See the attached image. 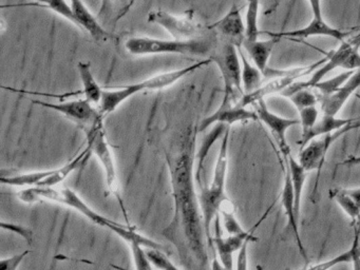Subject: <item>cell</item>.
<instances>
[{"mask_svg": "<svg viewBox=\"0 0 360 270\" xmlns=\"http://www.w3.org/2000/svg\"><path fill=\"white\" fill-rule=\"evenodd\" d=\"M356 120H358V118H340L337 117V116L322 114L321 116H319L311 131L305 136L301 137L300 141H299L300 149L313 139L340 130V129L345 128V126L356 122Z\"/></svg>", "mask_w": 360, "mask_h": 270, "instance_id": "23", "label": "cell"}, {"mask_svg": "<svg viewBox=\"0 0 360 270\" xmlns=\"http://www.w3.org/2000/svg\"><path fill=\"white\" fill-rule=\"evenodd\" d=\"M218 39L201 37L197 39H160L147 36H134L125 41V50L134 56L176 54L186 56L205 57L212 54Z\"/></svg>", "mask_w": 360, "mask_h": 270, "instance_id": "4", "label": "cell"}, {"mask_svg": "<svg viewBox=\"0 0 360 270\" xmlns=\"http://www.w3.org/2000/svg\"><path fill=\"white\" fill-rule=\"evenodd\" d=\"M360 88V68L354 72L353 75L343 84L340 89L320 98V110L326 115L337 116L341 109L345 107L349 97Z\"/></svg>", "mask_w": 360, "mask_h": 270, "instance_id": "19", "label": "cell"}, {"mask_svg": "<svg viewBox=\"0 0 360 270\" xmlns=\"http://www.w3.org/2000/svg\"><path fill=\"white\" fill-rule=\"evenodd\" d=\"M136 0H101L98 20L105 27H115L117 23L129 12Z\"/></svg>", "mask_w": 360, "mask_h": 270, "instance_id": "24", "label": "cell"}, {"mask_svg": "<svg viewBox=\"0 0 360 270\" xmlns=\"http://www.w3.org/2000/svg\"><path fill=\"white\" fill-rule=\"evenodd\" d=\"M231 126L227 127L219 148L218 156L214 164V174L210 185L201 187L199 194L200 206L203 215L204 228L207 238L208 248L214 252L212 236V223L220 215L221 209L229 198L225 191L227 168H229V145Z\"/></svg>", "mask_w": 360, "mask_h": 270, "instance_id": "3", "label": "cell"}, {"mask_svg": "<svg viewBox=\"0 0 360 270\" xmlns=\"http://www.w3.org/2000/svg\"><path fill=\"white\" fill-rule=\"evenodd\" d=\"M252 240H248L244 243L243 246L238 251L237 263H236V270H248V246Z\"/></svg>", "mask_w": 360, "mask_h": 270, "instance_id": "41", "label": "cell"}, {"mask_svg": "<svg viewBox=\"0 0 360 270\" xmlns=\"http://www.w3.org/2000/svg\"><path fill=\"white\" fill-rule=\"evenodd\" d=\"M208 58L214 63L224 84V103H240L244 95L242 88L241 59L238 46L226 40H218Z\"/></svg>", "mask_w": 360, "mask_h": 270, "instance_id": "5", "label": "cell"}, {"mask_svg": "<svg viewBox=\"0 0 360 270\" xmlns=\"http://www.w3.org/2000/svg\"><path fill=\"white\" fill-rule=\"evenodd\" d=\"M35 1L37 2V4H35V6H41V4H45L46 0H35Z\"/></svg>", "mask_w": 360, "mask_h": 270, "instance_id": "46", "label": "cell"}, {"mask_svg": "<svg viewBox=\"0 0 360 270\" xmlns=\"http://www.w3.org/2000/svg\"><path fill=\"white\" fill-rule=\"evenodd\" d=\"M18 196L22 202H37V200H44L68 207V208L73 209V210L81 213L83 217L89 219L92 223L96 224V225L110 230L111 232L117 234L123 240L127 238L130 230L134 227V226H130L129 224L124 225V224L113 221V219H108L105 215L96 212L77 192L73 191L70 188H60V189L56 187L27 188V189L18 192Z\"/></svg>", "mask_w": 360, "mask_h": 270, "instance_id": "2", "label": "cell"}, {"mask_svg": "<svg viewBox=\"0 0 360 270\" xmlns=\"http://www.w3.org/2000/svg\"><path fill=\"white\" fill-rule=\"evenodd\" d=\"M309 2L311 12H313V18H323V16H322L321 0H309Z\"/></svg>", "mask_w": 360, "mask_h": 270, "instance_id": "42", "label": "cell"}, {"mask_svg": "<svg viewBox=\"0 0 360 270\" xmlns=\"http://www.w3.org/2000/svg\"><path fill=\"white\" fill-rule=\"evenodd\" d=\"M326 59H328V57L323 59V60L318 61V63H314V65H309V67L294 68V69H292L290 73L286 74V75L280 76V77H276L274 78V79L269 80V82L262 84L260 88L257 89L254 92L244 94L241 101H240V105L248 108V105L258 103L259 101H262V99L269 96V95H281V93L283 92L285 89H288L290 84L296 82L298 78L309 75L313 70L319 68Z\"/></svg>", "mask_w": 360, "mask_h": 270, "instance_id": "11", "label": "cell"}, {"mask_svg": "<svg viewBox=\"0 0 360 270\" xmlns=\"http://www.w3.org/2000/svg\"><path fill=\"white\" fill-rule=\"evenodd\" d=\"M210 270H229V268L225 267L222 263H221L220 259H218V257L214 255V259L212 261V265H210Z\"/></svg>", "mask_w": 360, "mask_h": 270, "instance_id": "43", "label": "cell"}, {"mask_svg": "<svg viewBox=\"0 0 360 270\" xmlns=\"http://www.w3.org/2000/svg\"><path fill=\"white\" fill-rule=\"evenodd\" d=\"M286 168L290 171L292 179V191L295 196V206H296L297 215L300 214L301 198H302L303 189H304L305 181H307V171L303 168L302 165L292 158V154H288L285 158Z\"/></svg>", "mask_w": 360, "mask_h": 270, "instance_id": "27", "label": "cell"}, {"mask_svg": "<svg viewBox=\"0 0 360 270\" xmlns=\"http://www.w3.org/2000/svg\"><path fill=\"white\" fill-rule=\"evenodd\" d=\"M352 255H353V248L349 247L347 251L340 253L337 257H332V259H326V261L321 262V263L316 264V265L311 266L305 270H330L340 264L351 263Z\"/></svg>", "mask_w": 360, "mask_h": 270, "instance_id": "37", "label": "cell"}, {"mask_svg": "<svg viewBox=\"0 0 360 270\" xmlns=\"http://www.w3.org/2000/svg\"><path fill=\"white\" fill-rule=\"evenodd\" d=\"M30 252V250H25L11 257H4L0 261V270H18L27 255Z\"/></svg>", "mask_w": 360, "mask_h": 270, "instance_id": "39", "label": "cell"}, {"mask_svg": "<svg viewBox=\"0 0 360 270\" xmlns=\"http://www.w3.org/2000/svg\"><path fill=\"white\" fill-rule=\"evenodd\" d=\"M288 98L294 103L298 111L311 105H317L320 101L319 95L315 94L311 88L299 89L292 92Z\"/></svg>", "mask_w": 360, "mask_h": 270, "instance_id": "31", "label": "cell"}, {"mask_svg": "<svg viewBox=\"0 0 360 270\" xmlns=\"http://www.w3.org/2000/svg\"><path fill=\"white\" fill-rule=\"evenodd\" d=\"M359 228L357 225L354 226V238L352 243V248H353V255H352V268L353 270H360V238Z\"/></svg>", "mask_w": 360, "mask_h": 270, "instance_id": "40", "label": "cell"}, {"mask_svg": "<svg viewBox=\"0 0 360 270\" xmlns=\"http://www.w3.org/2000/svg\"><path fill=\"white\" fill-rule=\"evenodd\" d=\"M39 6L49 8L52 12L58 14V16L70 21L75 27H77V19H75V14H73L72 6H71L70 2L67 1V0H46L45 4Z\"/></svg>", "mask_w": 360, "mask_h": 270, "instance_id": "33", "label": "cell"}, {"mask_svg": "<svg viewBox=\"0 0 360 270\" xmlns=\"http://www.w3.org/2000/svg\"><path fill=\"white\" fill-rule=\"evenodd\" d=\"M189 128L182 136L178 151L166 154L174 214L162 231L180 255L183 266L188 270H206L208 266V242L204 228L199 195L195 189V134Z\"/></svg>", "mask_w": 360, "mask_h": 270, "instance_id": "1", "label": "cell"}, {"mask_svg": "<svg viewBox=\"0 0 360 270\" xmlns=\"http://www.w3.org/2000/svg\"><path fill=\"white\" fill-rule=\"evenodd\" d=\"M212 61H210V58L202 59V60L197 61V63L188 65V67L172 70V71L162 72V73L151 76V77L142 80V82L129 84V86L134 95L139 94V93L143 92V91L145 92V91L164 90V89L174 86V84L186 77L189 74L206 67Z\"/></svg>", "mask_w": 360, "mask_h": 270, "instance_id": "13", "label": "cell"}, {"mask_svg": "<svg viewBox=\"0 0 360 270\" xmlns=\"http://www.w3.org/2000/svg\"><path fill=\"white\" fill-rule=\"evenodd\" d=\"M255 105H256L255 111L258 116V120H260L271 130L280 150L284 154V158H286L288 154H290V146L286 141V132L292 127L300 124V122L298 120L282 117L273 113L265 105L264 99L259 101L258 103H255Z\"/></svg>", "mask_w": 360, "mask_h": 270, "instance_id": "14", "label": "cell"}, {"mask_svg": "<svg viewBox=\"0 0 360 270\" xmlns=\"http://www.w3.org/2000/svg\"><path fill=\"white\" fill-rule=\"evenodd\" d=\"M359 127L360 122L356 120V122L347 124V126L340 129V130L317 137V139L307 143L304 147L301 148L300 153L298 155V162L302 165L303 168L307 172L317 171V181H316L315 187H314L313 194H315L316 190H317L320 173H321L322 168H323L324 164H326V154L330 151L333 143L339 137L345 134V133L349 132V131L354 130V129L359 128Z\"/></svg>", "mask_w": 360, "mask_h": 270, "instance_id": "9", "label": "cell"}, {"mask_svg": "<svg viewBox=\"0 0 360 270\" xmlns=\"http://www.w3.org/2000/svg\"><path fill=\"white\" fill-rule=\"evenodd\" d=\"M281 205L286 217H288V227L292 229V232L294 233L299 252L302 255L303 259L307 262L309 257H307V250H305L304 245H303L302 240H301L300 232H299L298 215H297L296 206H295L292 179H290V171L288 170V168H286L285 175H284L283 188H282L281 191Z\"/></svg>", "mask_w": 360, "mask_h": 270, "instance_id": "20", "label": "cell"}, {"mask_svg": "<svg viewBox=\"0 0 360 270\" xmlns=\"http://www.w3.org/2000/svg\"><path fill=\"white\" fill-rule=\"evenodd\" d=\"M208 29L214 30L220 35L221 39L231 42L238 48H241L245 40V22L237 6H231L222 18L216 21L212 27H208Z\"/></svg>", "mask_w": 360, "mask_h": 270, "instance_id": "17", "label": "cell"}, {"mask_svg": "<svg viewBox=\"0 0 360 270\" xmlns=\"http://www.w3.org/2000/svg\"><path fill=\"white\" fill-rule=\"evenodd\" d=\"M238 50H239L240 59H241L242 88H243L244 94H248L262 86L263 74L254 63L248 60V57L242 51V46L238 48Z\"/></svg>", "mask_w": 360, "mask_h": 270, "instance_id": "28", "label": "cell"}, {"mask_svg": "<svg viewBox=\"0 0 360 270\" xmlns=\"http://www.w3.org/2000/svg\"><path fill=\"white\" fill-rule=\"evenodd\" d=\"M256 270H264V269H263L262 266L258 265L256 267Z\"/></svg>", "mask_w": 360, "mask_h": 270, "instance_id": "47", "label": "cell"}, {"mask_svg": "<svg viewBox=\"0 0 360 270\" xmlns=\"http://www.w3.org/2000/svg\"><path fill=\"white\" fill-rule=\"evenodd\" d=\"M349 34L340 31L336 27H330L323 18L311 19V22L302 29L294 30V31L281 32V33L273 34V37L281 38H309L313 36H326V37L335 38L339 41H345V38Z\"/></svg>", "mask_w": 360, "mask_h": 270, "instance_id": "21", "label": "cell"}, {"mask_svg": "<svg viewBox=\"0 0 360 270\" xmlns=\"http://www.w3.org/2000/svg\"><path fill=\"white\" fill-rule=\"evenodd\" d=\"M84 133H85L87 147L89 148L90 152L98 158V162L104 169L107 191H108V193L117 196L122 209H123V212L126 215L125 207H124L121 196L119 194L117 167H115L110 143H108V139H107L106 131L104 128V120H101L94 126L86 129Z\"/></svg>", "mask_w": 360, "mask_h": 270, "instance_id": "6", "label": "cell"}, {"mask_svg": "<svg viewBox=\"0 0 360 270\" xmlns=\"http://www.w3.org/2000/svg\"><path fill=\"white\" fill-rule=\"evenodd\" d=\"M131 249L132 259L136 270H153V264L147 257L146 248L138 243L130 244Z\"/></svg>", "mask_w": 360, "mask_h": 270, "instance_id": "36", "label": "cell"}, {"mask_svg": "<svg viewBox=\"0 0 360 270\" xmlns=\"http://www.w3.org/2000/svg\"><path fill=\"white\" fill-rule=\"evenodd\" d=\"M355 71H345L335 77L328 78V79H323L321 82H317L314 84L313 88L316 90L319 91V99L321 97L328 96V95L333 94L336 92L338 89H340L343 86L345 82L353 75Z\"/></svg>", "mask_w": 360, "mask_h": 270, "instance_id": "30", "label": "cell"}, {"mask_svg": "<svg viewBox=\"0 0 360 270\" xmlns=\"http://www.w3.org/2000/svg\"><path fill=\"white\" fill-rule=\"evenodd\" d=\"M1 229L7 230V231L12 232V233L18 234L20 238H24L28 243L29 246H32L34 234H33V230L31 228L20 225V224L9 223V221H1Z\"/></svg>", "mask_w": 360, "mask_h": 270, "instance_id": "38", "label": "cell"}, {"mask_svg": "<svg viewBox=\"0 0 360 270\" xmlns=\"http://www.w3.org/2000/svg\"><path fill=\"white\" fill-rule=\"evenodd\" d=\"M259 0H248V11L245 17V40L256 41L259 34Z\"/></svg>", "mask_w": 360, "mask_h": 270, "instance_id": "29", "label": "cell"}, {"mask_svg": "<svg viewBox=\"0 0 360 270\" xmlns=\"http://www.w3.org/2000/svg\"><path fill=\"white\" fill-rule=\"evenodd\" d=\"M298 112L299 116H300L299 122H300L301 130H302L301 132V137H302L311 131L314 124L317 122L319 118V109L317 105H311V107L304 108Z\"/></svg>", "mask_w": 360, "mask_h": 270, "instance_id": "35", "label": "cell"}, {"mask_svg": "<svg viewBox=\"0 0 360 270\" xmlns=\"http://www.w3.org/2000/svg\"><path fill=\"white\" fill-rule=\"evenodd\" d=\"M256 111H250L248 108L243 107L240 103H221L220 107L203 118L198 126V133L204 132L210 127L217 124H224L231 126L236 122H248V120H257Z\"/></svg>", "mask_w": 360, "mask_h": 270, "instance_id": "15", "label": "cell"}, {"mask_svg": "<svg viewBox=\"0 0 360 270\" xmlns=\"http://www.w3.org/2000/svg\"><path fill=\"white\" fill-rule=\"evenodd\" d=\"M33 103L66 116L69 120L77 124V127L83 131L104 120V116L101 114L98 108L86 98L73 99V101H63V103H51V101L35 99Z\"/></svg>", "mask_w": 360, "mask_h": 270, "instance_id": "10", "label": "cell"}, {"mask_svg": "<svg viewBox=\"0 0 360 270\" xmlns=\"http://www.w3.org/2000/svg\"><path fill=\"white\" fill-rule=\"evenodd\" d=\"M360 164V156H351L347 158L345 162H341V165H349V166H355V165Z\"/></svg>", "mask_w": 360, "mask_h": 270, "instance_id": "44", "label": "cell"}, {"mask_svg": "<svg viewBox=\"0 0 360 270\" xmlns=\"http://www.w3.org/2000/svg\"><path fill=\"white\" fill-rule=\"evenodd\" d=\"M72 6L73 14L77 19V27L87 32L96 41L107 42L111 39L110 32L94 16L83 0H69Z\"/></svg>", "mask_w": 360, "mask_h": 270, "instance_id": "18", "label": "cell"}, {"mask_svg": "<svg viewBox=\"0 0 360 270\" xmlns=\"http://www.w3.org/2000/svg\"><path fill=\"white\" fill-rule=\"evenodd\" d=\"M349 42H351V44H353L354 46H356V48L359 49L360 48V33L358 34V35H356L355 37L352 38V39L349 40Z\"/></svg>", "mask_w": 360, "mask_h": 270, "instance_id": "45", "label": "cell"}, {"mask_svg": "<svg viewBox=\"0 0 360 270\" xmlns=\"http://www.w3.org/2000/svg\"><path fill=\"white\" fill-rule=\"evenodd\" d=\"M280 38L273 37L269 40H256V41H248L244 40L242 48L246 51L248 57L252 59V63L260 70L263 76H269V77H280V76L286 75L290 73V70H274L269 68V56H271V51L275 48Z\"/></svg>", "mask_w": 360, "mask_h": 270, "instance_id": "16", "label": "cell"}, {"mask_svg": "<svg viewBox=\"0 0 360 270\" xmlns=\"http://www.w3.org/2000/svg\"><path fill=\"white\" fill-rule=\"evenodd\" d=\"M147 257L149 261L160 270H181L178 266L172 262V259L166 255L165 251L160 250V249H147Z\"/></svg>", "mask_w": 360, "mask_h": 270, "instance_id": "34", "label": "cell"}, {"mask_svg": "<svg viewBox=\"0 0 360 270\" xmlns=\"http://www.w3.org/2000/svg\"><path fill=\"white\" fill-rule=\"evenodd\" d=\"M227 127L229 126L224 124H214L212 130L204 137L201 146H200L199 151L195 154V160H197V167H195V183H197L200 187H202V177H203L202 173H203L204 165H205L206 158H207L208 154H210V148L212 147V145H214L220 137L224 135Z\"/></svg>", "mask_w": 360, "mask_h": 270, "instance_id": "26", "label": "cell"}, {"mask_svg": "<svg viewBox=\"0 0 360 270\" xmlns=\"http://www.w3.org/2000/svg\"><path fill=\"white\" fill-rule=\"evenodd\" d=\"M227 202H229V200L223 205L222 209L220 211V214L222 215L223 226H224L227 233H229V236H238V234L246 233L248 230L243 229L241 224L238 221L233 209L229 208Z\"/></svg>", "mask_w": 360, "mask_h": 270, "instance_id": "32", "label": "cell"}, {"mask_svg": "<svg viewBox=\"0 0 360 270\" xmlns=\"http://www.w3.org/2000/svg\"><path fill=\"white\" fill-rule=\"evenodd\" d=\"M330 196L352 219V226L357 225L360 219V187L336 188L330 190Z\"/></svg>", "mask_w": 360, "mask_h": 270, "instance_id": "22", "label": "cell"}, {"mask_svg": "<svg viewBox=\"0 0 360 270\" xmlns=\"http://www.w3.org/2000/svg\"><path fill=\"white\" fill-rule=\"evenodd\" d=\"M77 71H79V79H81L84 94V98L87 99L94 105H100L102 101L104 89L98 84L92 73L91 65L87 61H79L77 63Z\"/></svg>", "mask_w": 360, "mask_h": 270, "instance_id": "25", "label": "cell"}, {"mask_svg": "<svg viewBox=\"0 0 360 270\" xmlns=\"http://www.w3.org/2000/svg\"><path fill=\"white\" fill-rule=\"evenodd\" d=\"M271 206L269 207L267 212L261 217L260 221L252 228L248 230L246 233L238 234V236H229L226 238L221 234L220 229V215L214 219V228H216V234L212 236V243H214V251L218 253V259H220L221 263L229 268V270H233V253L237 252L243 246L244 243L248 240H252L257 242L258 238L254 236L255 229L260 225L261 221L267 217L269 211H271Z\"/></svg>", "mask_w": 360, "mask_h": 270, "instance_id": "12", "label": "cell"}, {"mask_svg": "<svg viewBox=\"0 0 360 270\" xmlns=\"http://www.w3.org/2000/svg\"><path fill=\"white\" fill-rule=\"evenodd\" d=\"M337 68H343L345 71H356L360 68L359 49L354 46L349 41L341 42L336 51H333L319 69H316L307 82H294L281 93V96L288 97L295 91L303 88H313L314 84L321 82L326 75L334 71Z\"/></svg>", "mask_w": 360, "mask_h": 270, "instance_id": "7", "label": "cell"}, {"mask_svg": "<svg viewBox=\"0 0 360 270\" xmlns=\"http://www.w3.org/2000/svg\"><path fill=\"white\" fill-rule=\"evenodd\" d=\"M148 22L163 27L172 39L191 40L203 37V25H201L193 10H188L181 15L172 14L164 10H153L148 14Z\"/></svg>", "mask_w": 360, "mask_h": 270, "instance_id": "8", "label": "cell"}]
</instances>
